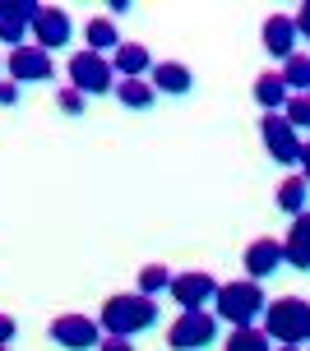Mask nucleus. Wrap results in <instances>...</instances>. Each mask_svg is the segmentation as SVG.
Masks as SVG:
<instances>
[{
  "instance_id": "1",
  "label": "nucleus",
  "mask_w": 310,
  "mask_h": 351,
  "mask_svg": "<svg viewBox=\"0 0 310 351\" xmlns=\"http://www.w3.org/2000/svg\"><path fill=\"white\" fill-rule=\"evenodd\" d=\"M98 328L102 337H130L157 328V300L139 296V291H121V296H107L102 310H98Z\"/></svg>"
},
{
  "instance_id": "2",
  "label": "nucleus",
  "mask_w": 310,
  "mask_h": 351,
  "mask_svg": "<svg viewBox=\"0 0 310 351\" xmlns=\"http://www.w3.org/2000/svg\"><path fill=\"white\" fill-rule=\"evenodd\" d=\"M264 305H269L264 287L250 282V278H241V282H218L213 310H208V315L223 319V324H232V328H255L259 315H264Z\"/></svg>"
},
{
  "instance_id": "3",
  "label": "nucleus",
  "mask_w": 310,
  "mask_h": 351,
  "mask_svg": "<svg viewBox=\"0 0 310 351\" xmlns=\"http://www.w3.org/2000/svg\"><path fill=\"white\" fill-rule=\"evenodd\" d=\"M259 333L278 347H301L310 342V305L301 296H278L259 315Z\"/></svg>"
},
{
  "instance_id": "4",
  "label": "nucleus",
  "mask_w": 310,
  "mask_h": 351,
  "mask_svg": "<svg viewBox=\"0 0 310 351\" xmlns=\"http://www.w3.org/2000/svg\"><path fill=\"white\" fill-rule=\"evenodd\" d=\"M218 342V319L208 310H181L176 324L167 328V347L172 351H208Z\"/></svg>"
},
{
  "instance_id": "5",
  "label": "nucleus",
  "mask_w": 310,
  "mask_h": 351,
  "mask_svg": "<svg viewBox=\"0 0 310 351\" xmlns=\"http://www.w3.org/2000/svg\"><path fill=\"white\" fill-rule=\"evenodd\" d=\"M28 33H33V47L37 51H65L69 37H74V23H69V10L60 5H37L33 19H28Z\"/></svg>"
},
{
  "instance_id": "6",
  "label": "nucleus",
  "mask_w": 310,
  "mask_h": 351,
  "mask_svg": "<svg viewBox=\"0 0 310 351\" xmlns=\"http://www.w3.org/2000/svg\"><path fill=\"white\" fill-rule=\"evenodd\" d=\"M111 84H116V74L107 65V56H93V51L69 56V88L79 97H102V93H111Z\"/></svg>"
},
{
  "instance_id": "7",
  "label": "nucleus",
  "mask_w": 310,
  "mask_h": 351,
  "mask_svg": "<svg viewBox=\"0 0 310 351\" xmlns=\"http://www.w3.org/2000/svg\"><path fill=\"white\" fill-rule=\"evenodd\" d=\"M213 291H218V278H213L208 268L172 273V282H167V296H172L181 310H208V305H213Z\"/></svg>"
},
{
  "instance_id": "8",
  "label": "nucleus",
  "mask_w": 310,
  "mask_h": 351,
  "mask_svg": "<svg viewBox=\"0 0 310 351\" xmlns=\"http://www.w3.org/2000/svg\"><path fill=\"white\" fill-rule=\"evenodd\" d=\"M5 70H10V84H52L56 79V60L47 51H37L33 42H23L5 56Z\"/></svg>"
},
{
  "instance_id": "9",
  "label": "nucleus",
  "mask_w": 310,
  "mask_h": 351,
  "mask_svg": "<svg viewBox=\"0 0 310 351\" xmlns=\"http://www.w3.org/2000/svg\"><path fill=\"white\" fill-rule=\"evenodd\" d=\"M52 342L60 351H98L102 328L88 315H60V319H52Z\"/></svg>"
},
{
  "instance_id": "10",
  "label": "nucleus",
  "mask_w": 310,
  "mask_h": 351,
  "mask_svg": "<svg viewBox=\"0 0 310 351\" xmlns=\"http://www.w3.org/2000/svg\"><path fill=\"white\" fill-rule=\"evenodd\" d=\"M259 139H264V153H269L274 162H296V158H301V148H306L301 134H296L278 111H264V121H259Z\"/></svg>"
},
{
  "instance_id": "11",
  "label": "nucleus",
  "mask_w": 310,
  "mask_h": 351,
  "mask_svg": "<svg viewBox=\"0 0 310 351\" xmlns=\"http://www.w3.org/2000/svg\"><path fill=\"white\" fill-rule=\"evenodd\" d=\"M144 84L153 88L157 97L167 93V97H186L190 88H195V70L181 65V60H153V70L144 74Z\"/></svg>"
},
{
  "instance_id": "12",
  "label": "nucleus",
  "mask_w": 310,
  "mask_h": 351,
  "mask_svg": "<svg viewBox=\"0 0 310 351\" xmlns=\"http://www.w3.org/2000/svg\"><path fill=\"white\" fill-rule=\"evenodd\" d=\"M278 268H283V245H278L274 236H259V241H250V245H245V273H250V282H259V287H264Z\"/></svg>"
},
{
  "instance_id": "13",
  "label": "nucleus",
  "mask_w": 310,
  "mask_h": 351,
  "mask_svg": "<svg viewBox=\"0 0 310 351\" xmlns=\"http://www.w3.org/2000/svg\"><path fill=\"white\" fill-rule=\"evenodd\" d=\"M37 0H0V42L14 51L28 37V19H33Z\"/></svg>"
},
{
  "instance_id": "14",
  "label": "nucleus",
  "mask_w": 310,
  "mask_h": 351,
  "mask_svg": "<svg viewBox=\"0 0 310 351\" xmlns=\"http://www.w3.org/2000/svg\"><path fill=\"white\" fill-rule=\"evenodd\" d=\"M259 37H264V51L274 56V60H287V56H296V28L287 14H269L264 19V28H259Z\"/></svg>"
},
{
  "instance_id": "15",
  "label": "nucleus",
  "mask_w": 310,
  "mask_h": 351,
  "mask_svg": "<svg viewBox=\"0 0 310 351\" xmlns=\"http://www.w3.org/2000/svg\"><path fill=\"white\" fill-rule=\"evenodd\" d=\"M278 245H283V263H287V268L306 273V268H310V217H306V213L292 217V231H287Z\"/></svg>"
},
{
  "instance_id": "16",
  "label": "nucleus",
  "mask_w": 310,
  "mask_h": 351,
  "mask_svg": "<svg viewBox=\"0 0 310 351\" xmlns=\"http://www.w3.org/2000/svg\"><path fill=\"white\" fill-rule=\"evenodd\" d=\"M107 65H111L116 79H144V74L153 70V56H148V47H139V42H121Z\"/></svg>"
},
{
  "instance_id": "17",
  "label": "nucleus",
  "mask_w": 310,
  "mask_h": 351,
  "mask_svg": "<svg viewBox=\"0 0 310 351\" xmlns=\"http://www.w3.org/2000/svg\"><path fill=\"white\" fill-rule=\"evenodd\" d=\"M116 47H121V33H116L111 19H88L84 23V51L107 56V51H116Z\"/></svg>"
},
{
  "instance_id": "18",
  "label": "nucleus",
  "mask_w": 310,
  "mask_h": 351,
  "mask_svg": "<svg viewBox=\"0 0 310 351\" xmlns=\"http://www.w3.org/2000/svg\"><path fill=\"white\" fill-rule=\"evenodd\" d=\"M111 93H116V102H121L125 111H148V106L157 102V93L144 84V79H116Z\"/></svg>"
},
{
  "instance_id": "19",
  "label": "nucleus",
  "mask_w": 310,
  "mask_h": 351,
  "mask_svg": "<svg viewBox=\"0 0 310 351\" xmlns=\"http://www.w3.org/2000/svg\"><path fill=\"white\" fill-rule=\"evenodd\" d=\"M306 194H310L306 176H301V171H296V176H287V180L278 185V208L287 213V217H301V213H306Z\"/></svg>"
},
{
  "instance_id": "20",
  "label": "nucleus",
  "mask_w": 310,
  "mask_h": 351,
  "mask_svg": "<svg viewBox=\"0 0 310 351\" xmlns=\"http://www.w3.org/2000/svg\"><path fill=\"white\" fill-rule=\"evenodd\" d=\"M278 79H283V88L287 93H310V56L296 51L283 60V70H278Z\"/></svg>"
},
{
  "instance_id": "21",
  "label": "nucleus",
  "mask_w": 310,
  "mask_h": 351,
  "mask_svg": "<svg viewBox=\"0 0 310 351\" xmlns=\"http://www.w3.org/2000/svg\"><path fill=\"white\" fill-rule=\"evenodd\" d=\"M292 93L283 88V79H278V70H269V74H259L255 79V102L264 106V111H283V102H287Z\"/></svg>"
},
{
  "instance_id": "22",
  "label": "nucleus",
  "mask_w": 310,
  "mask_h": 351,
  "mask_svg": "<svg viewBox=\"0 0 310 351\" xmlns=\"http://www.w3.org/2000/svg\"><path fill=\"white\" fill-rule=\"evenodd\" d=\"M167 282H172V268H167V263H144V268H139V296L157 300L167 291Z\"/></svg>"
},
{
  "instance_id": "23",
  "label": "nucleus",
  "mask_w": 310,
  "mask_h": 351,
  "mask_svg": "<svg viewBox=\"0 0 310 351\" xmlns=\"http://www.w3.org/2000/svg\"><path fill=\"white\" fill-rule=\"evenodd\" d=\"M278 116H283V121H287L296 134H301V130L310 125V93H292V97L283 102V111H278Z\"/></svg>"
},
{
  "instance_id": "24",
  "label": "nucleus",
  "mask_w": 310,
  "mask_h": 351,
  "mask_svg": "<svg viewBox=\"0 0 310 351\" xmlns=\"http://www.w3.org/2000/svg\"><path fill=\"white\" fill-rule=\"evenodd\" d=\"M223 351H274V342L259 333V328H232V337H227Z\"/></svg>"
},
{
  "instance_id": "25",
  "label": "nucleus",
  "mask_w": 310,
  "mask_h": 351,
  "mask_svg": "<svg viewBox=\"0 0 310 351\" xmlns=\"http://www.w3.org/2000/svg\"><path fill=\"white\" fill-rule=\"evenodd\" d=\"M56 106H60L65 116H79V111L88 106V97H79L74 88H60V93H56Z\"/></svg>"
},
{
  "instance_id": "26",
  "label": "nucleus",
  "mask_w": 310,
  "mask_h": 351,
  "mask_svg": "<svg viewBox=\"0 0 310 351\" xmlns=\"http://www.w3.org/2000/svg\"><path fill=\"white\" fill-rule=\"evenodd\" d=\"M19 342V324L14 315H0V347H14Z\"/></svg>"
},
{
  "instance_id": "27",
  "label": "nucleus",
  "mask_w": 310,
  "mask_h": 351,
  "mask_svg": "<svg viewBox=\"0 0 310 351\" xmlns=\"http://www.w3.org/2000/svg\"><path fill=\"white\" fill-rule=\"evenodd\" d=\"M19 97H23V88L10 84V79H0V106H19Z\"/></svg>"
},
{
  "instance_id": "28",
  "label": "nucleus",
  "mask_w": 310,
  "mask_h": 351,
  "mask_svg": "<svg viewBox=\"0 0 310 351\" xmlns=\"http://www.w3.org/2000/svg\"><path fill=\"white\" fill-rule=\"evenodd\" d=\"M98 351H135V342H130V337H102Z\"/></svg>"
},
{
  "instance_id": "29",
  "label": "nucleus",
  "mask_w": 310,
  "mask_h": 351,
  "mask_svg": "<svg viewBox=\"0 0 310 351\" xmlns=\"http://www.w3.org/2000/svg\"><path fill=\"white\" fill-rule=\"evenodd\" d=\"M274 351H306V347H274Z\"/></svg>"
},
{
  "instance_id": "30",
  "label": "nucleus",
  "mask_w": 310,
  "mask_h": 351,
  "mask_svg": "<svg viewBox=\"0 0 310 351\" xmlns=\"http://www.w3.org/2000/svg\"><path fill=\"white\" fill-rule=\"evenodd\" d=\"M0 351H14V347H0Z\"/></svg>"
}]
</instances>
